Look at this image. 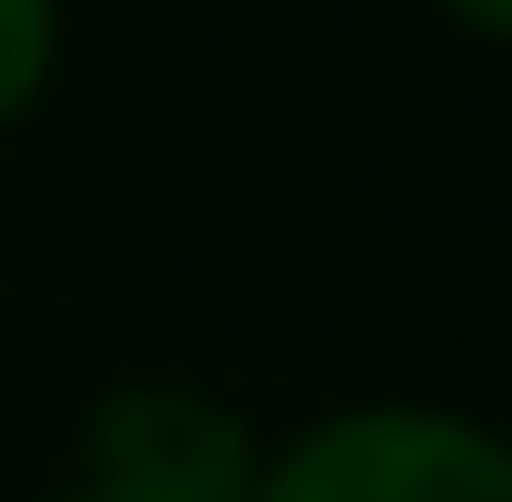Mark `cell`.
I'll list each match as a JSON object with an SVG mask.
<instances>
[{"instance_id":"cell-1","label":"cell","mask_w":512,"mask_h":502,"mask_svg":"<svg viewBox=\"0 0 512 502\" xmlns=\"http://www.w3.org/2000/svg\"><path fill=\"white\" fill-rule=\"evenodd\" d=\"M247 502H512V443L453 404H345L276 443Z\"/></svg>"},{"instance_id":"cell-2","label":"cell","mask_w":512,"mask_h":502,"mask_svg":"<svg viewBox=\"0 0 512 502\" xmlns=\"http://www.w3.org/2000/svg\"><path fill=\"white\" fill-rule=\"evenodd\" d=\"M256 434L237 404L197 384H119L79 424V483L128 502H247L256 493Z\"/></svg>"},{"instance_id":"cell-3","label":"cell","mask_w":512,"mask_h":502,"mask_svg":"<svg viewBox=\"0 0 512 502\" xmlns=\"http://www.w3.org/2000/svg\"><path fill=\"white\" fill-rule=\"evenodd\" d=\"M50 69H60V0H0V128L40 109Z\"/></svg>"},{"instance_id":"cell-4","label":"cell","mask_w":512,"mask_h":502,"mask_svg":"<svg viewBox=\"0 0 512 502\" xmlns=\"http://www.w3.org/2000/svg\"><path fill=\"white\" fill-rule=\"evenodd\" d=\"M453 30H473V40H493V50H512V0H434Z\"/></svg>"},{"instance_id":"cell-5","label":"cell","mask_w":512,"mask_h":502,"mask_svg":"<svg viewBox=\"0 0 512 502\" xmlns=\"http://www.w3.org/2000/svg\"><path fill=\"white\" fill-rule=\"evenodd\" d=\"M50 502H128V493H99V483H79V473H69V483H60Z\"/></svg>"}]
</instances>
